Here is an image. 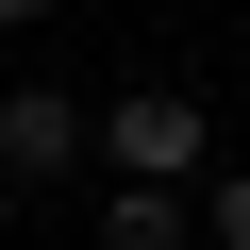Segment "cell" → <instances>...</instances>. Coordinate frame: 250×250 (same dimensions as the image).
Listing matches in <instances>:
<instances>
[{
    "label": "cell",
    "mask_w": 250,
    "mask_h": 250,
    "mask_svg": "<svg viewBox=\"0 0 250 250\" xmlns=\"http://www.w3.org/2000/svg\"><path fill=\"white\" fill-rule=\"evenodd\" d=\"M100 167H117V184H200V167H217L200 83H117V100H100Z\"/></svg>",
    "instance_id": "obj_1"
},
{
    "label": "cell",
    "mask_w": 250,
    "mask_h": 250,
    "mask_svg": "<svg viewBox=\"0 0 250 250\" xmlns=\"http://www.w3.org/2000/svg\"><path fill=\"white\" fill-rule=\"evenodd\" d=\"M0 167H17V184H67V167H100V117H83L67 83H0Z\"/></svg>",
    "instance_id": "obj_2"
},
{
    "label": "cell",
    "mask_w": 250,
    "mask_h": 250,
    "mask_svg": "<svg viewBox=\"0 0 250 250\" xmlns=\"http://www.w3.org/2000/svg\"><path fill=\"white\" fill-rule=\"evenodd\" d=\"M100 250H200V184H117L100 200Z\"/></svg>",
    "instance_id": "obj_3"
},
{
    "label": "cell",
    "mask_w": 250,
    "mask_h": 250,
    "mask_svg": "<svg viewBox=\"0 0 250 250\" xmlns=\"http://www.w3.org/2000/svg\"><path fill=\"white\" fill-rule=\"evenodd\" d=\"M200 233H217V250H250V167H233V150L200 167Z\"/></svg>",
    "instance_id": "obj_4"
},
{
    "label": "cell",
    "mask_w": 250,
    "mask_h": 250,
    "mask_svg": "<svg viewBox=\"0 0 250 250\" xmlns=\"http://www.w3.org/2000/svg\"><path fill=\"white\" fill-rule=\"evenodd\" d=\"M34 17H67V0H0V34H34Z\"/></svg>",
    "instance_id": "obj_5"
}]
</instances>
